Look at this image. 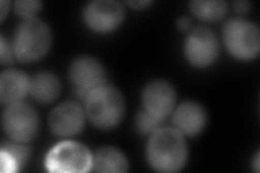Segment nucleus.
<instances>
[{"label":"nucleus","instance_id":"2","mask_svg":"<svg viewBox=\"0 0 260 173\" xmlns=\"http://www.w3.org/2000/svg\"><path fill=\"white\" fill-rule=\"evenodd\" d=\"M12 48L21 63H34L48 53L52 45V32L48 24L37 18L24 20L12 39Z\"/></svg>","mask_w":260,"mask_h":173},{"label":"nucleus","instance_id":"19","mask_svg":"<svg viewBox=\"0 0 260 173\" xmlns=\"http://www.w3.org/2000/svg\"><path fill=\"white\" fill-rule=\"evenodd\" d=\"M43 3L38 0H19L14 3V10L18 15L25 20L35 18V15L42 9Z\"/></svg>","mask_w":260,"mask_h":173},{"label":"nucleus","instance_id":"15","mask_svg":"<svg viewBox=\"0 0 260 173\" xmlns=\"http://www.w3.org/2000/svg\"><path fill=\"white\" fill-rule=\"evenodd\" d=\"M129 169L125 154L116 147L104 146L92 155V169L100 173H124Z\"/></svg>","mask_w":260,"mask_h":173},{"label":"nucleus","instance_id":"24","mask_svg":"<svg viewBox=\"0 0 260 173\" xmlns=\"http://www.w3.org/2000/svg\"><path fill=\"white\" fill-rule=\"evenodd\" d=\"M9 8H10V3L9 2H5V0H3L2 3H0V14H2V18H0V20L5 21L6 16H7V12L9 11Z\"/></svg>","mask_w":260,"mask_h":173},{"label":"nucleus","instance_id":"13","mask_svg":"<svg viewBox=\"0 0 260 173\" xmlns=\"http://www.w3.org/2000/svg\"><path fill=\"white\" fill-rule=\"evenodd\" d=\"M30 79L25 73L18 70H8L0 76V101L3 104L22 102L29 93Z\"/></svg>","mask_w":260,"mask_h":173},{"label":"nucleus","instance_id":"6","mask_svg":"<svg viewBox=\"0 0 260 173\" xmlns=\"http://www.w3.org/2000/svg\"><path fill=\"white\" fill-rule=\"evenodd\" d=\"M2 125L8 137L24 144L37 135L40 120L34 107L26 103L16 102L7 106L3 114Z\"/></svg>","mask_w":260,"mask_h":173},{"label":"nucleus","instance_id":"21","mask_svg":"<svg viewBox=\"0 0 260 173\" xmlns=\"http://www.w3.org/2000/svg\"><path fill=\"white\" fill-rule=\"evenodd\" d=\"M233 8L237 12L244 14L250 10L251 4L249 2H246V0H240V2H235L233 4Z\"/></svg>","mask_w":260,"mask_h":173},{"label":"nucleus","instance_id":"20","mask_svg":"<svg viewBox=\"0 0 260 173\" xmlns=\"http://www.w3.org/2000/svg\"><path fill=\"white\" fill-rule=\"evenodd\" d=\"M0 57H2V64L3 65H9L14 60V52L12 44L8 43L7 39L2 35L0 37Z\"/></svg>","mask_w":260,"mask_h":173},{"label":"nucleus","instance_id":"8","mask_svg":"<svg viewBox=\"0 0 260 173\" xmlns=\"http://www.w3.org/2000/svg\"><path fill=\"white\" fill-rule=\"evenodd\" d=\"M125 19L123 5L115 0H94L84 10V21L88 28L107 34L119 27Z\"/></svg>","mask_w":260,"mask_h":173},{"label":"nucleus","instance_id":"1","mask_svg":"<svg viewBox=\"0 0 260 173\" xmlns=\"http://www.w3.org/2000/svg\"><path fill=\"white\" fill-rule=\"evenodd\" d=\"M189 151L184 135L172 127H160L150 135L146 158L153 170L161 173L180 171L188 161Z\"/></svg>","mask_w":260,"mask_h":173},{"label":"nucleus","instance_id":"14","mask_svg":"<svg viewBox=\"0 0 260 173\" xmlns=\"http://www.w3.org/2000/svg\"><path fill=\"white\" fill-rule=\"evenodd\" d=\"M61 82L51 72H40L30 79L29 94L38 103L49 104L59 97Z\"/></svg>","mask_w":260,"mask_h":173},{"label":"nucleus","instance_id":"3","mask_svg":"<svg viewBox=\"0 0 260 173\" xmlns=\"http://www.w3.org/2000/svg\"><path fill=\"white\" fill-rule=\"evenodd\" d=\"M85 112L94 127L110 130L118 126L126 113V102L118 89L102 86L87 96Z\"/></svg>","mask_w":260,"mask_h":173},{"label":"nucleus","instance_id":"16","mask_svg":"<svg viewBox=\"0 0 260 173\" xmlns=\"http://www.w3.org/2000/svg\"><path fill=\"white\" fill-rule=\"evenodd\" d=\"M19 142H4L2 144V171L14 172L25 164L30 150Z\"/></svg>","mask_w":260,"mask_h":173},{"label":"nucleus","instance_id":"12","mask_svg":"<svg viewBox=\"0 0 260 173\" xmlns=\"http://www.w3.org/2000/svg\"><path fill=\"white\" fill-rule=\"evenodd\" d=\"M207 112L200 103L185 101L174 112L175 128L183 135L195 136L200 134L207 125Z\"/></svg>","mask_w":260,"mask_h":173},{"label":"nucleus","instance_id":"7","mask_svg":"<svg viewBox=\"0 0 260 173\" xmlns=\"http://www.w3.org/2000/svg\"><path fill=\"white\" fill-rule=\"evenodd\" d=\"M73 91L81 101L95 89L107 85L108 73L102 63L92 56L83 55L73 61L69 70Z\"/></svg>","mask_w":260,"mask_h":173},{"label":"nucleus","instance_id":"11","mask_svg":"<svg viewBox=\"0 0 260 173\" xmlns=\"http://www.w3.org/2000/svg\"><path fill=\"white\" fill-rule=\"evenodd\" d=\"M86 112L76 102H64L52 110L48 123L56 136L70 137L78 134L84 129Z\"/></svg>","mask_w":260,"mask_h":173},{"label":"nucleus","instance_id":"23","mask_svg":"<svg viewBox=\"0 0 260 173\" xmlns=\"http://www.w3.org/2000/svg\"><path fill=\"white\" fill-rule=\"evenodd\" d=\"M152 3L151 0H133V2H127V5L134 9H143L145 7H149Z\"/></svg>","mask_w":260,"mask_h":173},{"label":"nucleus","instance_id":"25","mask_svg":"<svg viewBox=\"0 0 260 173\" xmlns=\"http://www.w3.org/2000/svg\"><path fill=\"white\" fill-rule=\"evenodd\" d=\"M253 167H254V171L258 173L259 170H260V164H259V152L256 154L255 159L253 160Z\"/></svg>","mask_w":260,"mask_h":173},{"label":"nucleus","instance_id":"22","mask_svg":"<svg viewBox=\"0 0 260 173\" xmlns=\"http://www.w3.org/2000/svg\"><path fill=\"white\" fill-rule=\"evenodd\" d=\"M192 25V21L188 16H181L177 21V27L180 30H189Z\"/></svg>","mask_w":260,"mask_h":173},{"label":"nucleus","instance_id":"4","mask_svg":"<svg viewBox=\"0 0 260 173\" xmlns=\"http://www.w3.org/2000/svg\"><path fill=\"white\" fill-rule=\"evenodd\" d=\"M225 47L242 61L254 60L260 52V30L256 24L240 19L230 20L223 27Z\"/></svg>","mask_w":260,"mask_h":173},{"label":"nucleus","instance_id":"10","mask_svg":"<svg viewBox=\"0 0 260 173\" xmlns=\"http://www.w3.org/2000/svg\"><path fill=\"white\" fill-rule=\"evenodd\" d=\"M176 98V90L168 81H151L142 92L143 110L162 121L175 110Z\"/></svg>","mask_w":260,"mask_h":173},{"label":"nucleus","instance_id":"5","mask_svg":"<svg viewBox=\"0 0 260 173\" xmlns=\"http://www.w3.org/2000/svg\"><path fill=\"white\" fill-rule=\"evenodd\" d=\"M45 164L50 172L84 173L92 169V155L84 144L63 141L49 151Z\"/></svg>","mask_w":260,"mask_h":173},{"label":"nucleus","instance_id":"9","mask_svg":"<svg viewBox=\"0 0 260 173\" xmlns=\"http://www.w3.org/2000/svg\"><path fill=\"white\" fill-rule=\"evenodd\" d=\"M184 54L193 66L204 68L217 60L219 44L213 30L206 27L195 28L184 43Z\"/></svg>","mask_w":260,"mask_h":173},{"label":"nucleus","instance_id":"17","mask_svg":"<svg viewBox=\"0 0 260 173\" xmlns=\"http://www.w3.org/2000/svg\"><path fill=\"white\" fill-rule=\"evenodd\" d=\"M190 9L202 21L216 22L226 14L228 4L222 0H194L190 3Z\"/></svg>","mask_w":260,"mask_h":173},{"label":"nucleus","instance_id":"18","mask_svg":"<svg viewBox=\"0 0 260 173\" xmlns=\"http://www.w3.org/2000/svg\"><path fill=\"white\" fill-rule=\"evenodd\" d=\"M162 125V121L157 119L156 117L152 116L143 109L137 113L135 118V126L138 130V132L143 135H151L153 132H155Z\"/></svg>","mask_w":260,"mask_h":173}]
</instances>
